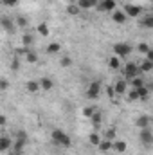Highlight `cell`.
Instances as JSON below:
<instances>
[{
  "label": "cell",
  "mask_w": 153,
  "mask_h": 155,
  "mask_svg": "<svg viewBox=\"0 0 153 155\" xmlns=\"http://www.w3.org/2000/svg\"><path fill=\"white\" fill-rule=\"evenodd\" d=\"M50 135H52V141H54L56 144H60V146H65V148H67V146H70V143H72L70 137H69L65 132H61V130H52Z\"/></svg>",
  "instance_id": "1"
},
{
  "label": "cell",
  "mask_w": 153,
  "mask_h": 155,
  "mask_svg": "<svg viewBox=\"0 0 153 155\" xmlns=\"http://www.w3.org/2000/svg\"><path fill=\"white\" fill-rule=\"evenodd\" d=\"M139 74H141V69H139L137 63H126V67H124V76L128 78V79H133V78H137Z\"/></svg>",
  "instance_id": "2"
},
{
  "label": "cell",
  "mask_w": 153,
  "mask_h": 155,
  "mask_svg": "<svg viewBox=\"0 0 153 155\" xmlns=\"http://www.w3.org/2000/svg\"><path fill=\"white\" fill-rule=\"evenodd\" d=\"M99 94H101V83L99 81H94L88 87V90H86V97L88 99H96V97H99Z\"/></svg>",
  "instance_id": "3"
},
{
  "label": "cell",
  "mask_w": 153,
  "mask_h": 155,
  "mask_svg": "<svg viewBox=\"0 0 153 155\" xmlns=\"http://www.w3.org/2000/svg\"><path fill=\"white\" fill-rule=\"evenodd\" d=\"M114 52H115V56H128L132 52V47L128 43H115Z\"/></svg>",
  "instance_id": "4"
},
{
  "label": "cell",
  "mask_w": 153,
  "mask_h": 155,
  "mask_svg": "<svg viewBox=\"0 0 153 155\" xmlns=\"http://www.w3.org/2000/svg\"><path fill=\"white\" fill-rule=\"evenodd\" d=\"M124 13H126L128 16L135 18V16H139V15L142 13V7H141V5H133V4H126V5H124Z\"/></svg>",
  "instance_id": "5"
},
{
  "label": "cell",
  "mask_w": 153,
  "mask_h": 155,
  "mask_svg": "<svg viewBox=\"0 0 153 155\" xmlns=\"http://www.w3.org/2000/svg\"><path fill=\"white\" fill-rule=\"evenodd\" d=\"M97 11H115V0H101Z\"/></svg>",
  "instance_id": "6"
},
{
  "label": "cell",
  "mask_w": 153,
  "mask_h": 155,
  "mask_svg": "<svg viewBox=\"0 0 153 155\" xmlns=\"http://www.w3.org/2000/svg\"><path fill=\"white\" fill-rule=\"evenodd\" d=\"M114 90H115V94H126V90H128V81H126V79H119V81H115L114 83Z\"/></svg>",
  "instance_id": "7"
},
{
  "label": "cell",
  "mask_w": 153,
  "mask_h": 155,
  "mask_svg": "<svg viewBox=\"0 0 153 155\" xmlns=\"http://www.w3.org/2000/svg\"><path fill=\"white\" fill-rule=\"evenodd\" d=\"M139 139H141V143H144V144H151L153 143V134L148 130V128H142Z\"/></svg>",
  "instance_id": "8"
},
{
  "label": "cell",
  "mask_w": 153,
  "mask_h": 155,
  "mask_svg": "<svg viewBox=\"0 0 153 155\" xmlns=\"http://www.w3.org/2000/svg\"><path fill=\"white\" fill-rule=\"evenodd\" d=\"M126 16H128V15H126L124 11H117V9H115L114 15H112V18H114L115 24H124V22H126Z\"/></svg>",
  "instance_id": "9"
},
{
  "label": "cell",
  "mask_w": 153,
  "mask_h": 155,
  "mask_svg": "<svg viewBox=\"0 0 153 155\" xmlns=\"http://www.w3.org/2000/svg\"><path fill=\"white\" fill-rule=\"evenodd\" d=\"M11 139L7 137V135H2V139H0V152H7L9 148H11Z\"/></svg>",
  "instance_id": "10"
},
{
  "label": "cell",
  "mask_w": 153,
  "mask_h": 155,
  "mask_svg": "<svg viewBox=\"0 0 153 155\" xmlns=\"http://www.w3.org/2000/svg\"><path fill=\"white\" fill-rule=\"evenodd\" d=\"M101 152H108V150H114V141H108V139H103L97 146Z\"/></svg>",
  "instance_id": "11"
},
{
  "label": "cell",
  "mask_w": 153,
  "mask_h": 155,
  "mask_svg": "<svg viewBox=\"0 0 153 155\" xmlns=\"http://www.w3.org/2000/svg\"><path fill=\"white\" fill-rule=\"evenodd\" d=\"M139 69H141V72H142V74H144V72H151V71H153V61L144 60V61L139 65Z\"/></svg>",
  "instance_id": "12"
},
{
  "label": "cell",
  "mask_w": 153,
  "mask_h": 155,
  "mask_svg": "<svg viewBox=\"0 0 153 155\" xmlns=\"http://www.w3.org/2000/svg\"><path fill=\"white\" fill-rule=\"evenodd\" d=\"M52 85H54V83H52L50 78H41V79H40V87H41L43 90H50Z\"/></svg>",
  "instance_id": "13"
},
{
  "label": "cell",
  "mask_w": 153,
  "mask_h": 155,
  "mask_svg": "<svg viewBox=\"0 0 153 155\" xmlns=\"http://www.w3.org/2000/svg\"><path fill=\"white\" fill-rule=\"evenodd\" d=\"M88 141H90V144H94V146H99V143H101L103 139H101V135H99L97 132H92V134L88 135Z\"/></svg>",
  "instance_id": "14"
},
{
  "label": "cell",
  "mask_w": 153,
  "mask_h": 155,
  "mask_svg": "<svg viewBox=\"0 0 153 155\" xmlns=\"http://www.w3.org/2000/svg\"><path fill=\"white\" fill-rule=\"evenodd\" d=\"M135 123H137V126H139L141 130H142V128H148V124H150V117L148 116H141Z\"/></svg>",
  "instance_id": "15"
},
{
  "label": "cell",
  "mask_w": 153,
  "mask_h": 155,
  "mask_svg": "<svg viewBox=\"0 0 153 155\" xmlns=\"http://www.w3.org/2000/svg\"><path fill=\"white\" fill-rule=\"evenodd\" d=\"M25 88H27V92L34 94V92H38V88H41V87H40V83H36V81H27Z\"/></svg>",
  "instance_id": "16"
},
{
  "label": "cell",
  "mask_w": 153,
  "mask_h": 155,
  "mask_svg": "<svg viewBox=\"0 0 153 155\" xmlns=\"http://www.w3.org/2000/svg\"><path fill=\"white\" fill-rule=\"evenodd\" d=\"M2 27L11 33V31H15V22H11L9 18H2Z\"/></svg>",
  "instance_id": "17"
},
{
  "label": "cell",
  "mask_w": 153,
  "mask_h": 155,
  "mask_svg": "<svg viewBox=\"0 0 153 155\" xmlns=\"http://www.w3.org/2000/svg\"><path fill=\"white\" fill-rule=\"evenodd\" d=\"M114 150L119 152V153L126 152V143H124V141H114Z\"/></svg>",
  "instance_id": "18"
},
{
  "label": "cell",
  "mask_w": 153,
  "mask_h": 155,
  "mask_svg": "<svg viewBox=\"0 0 153 155\" xmlns=\"http://www.w3.org/2000/svg\"><path fill=\"white\" fill-rule=\"evenodd\" d=\"M79 5L77 4H70V5H67V13L70 15V16H76V15H79Z\"/></svg>",
  "instance_id": "19"
},
{
  "label": "cell",
  "mask_w": 153,
  "mask_h": 155,
  "mask_svg": "<svg viewBox=\"0 0 153 155\" xmlns=\"http://www.w3.org/2000/svg\"><path fill=\"white\" fill-rule=\"evenodd\" d=\"M108 67H110V69H115V71H117V69L121 67V61H119V56H112V58L108 60Z\"/></svg>",
  "instance_id": "20"
},
{
  "label": "cell",
  "mask_w": 153,
  "mask_h": 155,
  "mask_svg": "<svg viewBox=\"0 0 153 155\" xmlns=\"http://www.w3.org/2000/svg\"><path fill=\"white\" fill-rule=\"evenodd\" d=\"M132 87L133 88H141V87H144V78H133L132 79Z\"/></svg>",
  "instance_id": "21"
},
{
  "label": "cell",
  "mask_w": 153,
  "mask_h": 155,
  "mask_svg": "<svg viewBox=\"0 0 153 155\" xmlns=\"http://www.w3.org/2000/svg\"><path fill=\"white\" fill-rule=\"evenodd\" d=\"M60 49H61L60 43H50V45L47 47V52H49V54H56V52H60Z\"/></svg>",
  "instance_id": "22"
},
{
  "label": "cell",
  "mask_w": 153,
  "mask_h": 155,
  "mask_svg": "<svg viewBox=\"0 0 153 155\" xmlns=\"http://www.w3.org/2000/svg\"><path fill=\"white\" fill-rule=\"evenodd\" d=\"M25 60H27L29 63H36V61H38V54L33 52V51H29V52L25 54Z\"/></svg>",
  "instance_id": "23"
},
{
  "label": "cell",
  "mask_w": 153,
  "mask_h": 155,
  "mask_svg": "<svg viewBox=\"0 0 153 155\" xmlns=\"http://www.w3.org/2000/svg\"><path fill=\"white\" fill-rule=\"evenodd\" d=\"M128 101H137V99H141L139 97V92H137V88H132L130 92H128V97H126Z\"/></svg>",
  "instance_id": "24"
},
{
  "label": "cell",
  "mask_w": 153,
  "mask_h": 155,
  "mask_svg": "<svg viewBox=\"0 0 153 155\" xmlns=\"http://www.w3.org/2000/svg\"><path fill=\"white\" fill-rule=\"evenodd\" d=\"M22 41H24V47H31L33 41H34V38H33L31 35H24V36H22Z\"/></svg>",
  "instance_id": "25"
},
{
  "label": "cell",
  "mask_w": 153,
  "mask_h": 155,
  "mask_svg": "<svg viewBox=\"0 0 153 155\" xmlns=\"http://www.w3.org/2000/svg\"><path fill=\"white\" fill-rule=\"evenodd\" d=\"M141 25H144V27H148V29H153V15L151 16H146V18L141 22Z\"/></svg>",
  "instance_id": "26"
},
{
  "label": "cell",
  "mask_w": 153,
  "mask_h": 155,
  "mask_svg": "<svg viewBox=\"0 0 153 155\" xmlns=\"http://www.w3.org/2000/svg\"><path fill=\"white\" fill-rule=\"evenodd\" d=\"M77 5H79L81 9H90V7H94L90 0H77Z\"/></svg>",
  "instance_id": "27"
},
{
  "label": "cell",
  "mask_w": 153,
  "mask_h": 155,
  "mask_svg": "<svg viewBox=\"0 0 153 155\" xmlns=\"http://www.w3.org/2000/svg\"><path fill=\"white\" fill-rule=\"evenodd\" d=\"M38 33L41 36H49V27L45 25V24H40L38 25Z\"/></svg>",
  "instance_id": "28"
},
{
  "label": "cell",
  "mask_w": 153,
  "mask_h": 155,
  "mask_svg": "<svg viewBox=\"0 0 153 155\" xmlns=\"http://www.w3.org/2000/svg\"><path fill=\"white\" fill-rule=\"evenodd\" d=\"M137 92H139V97H141V99H146V97H148V88H146V85L141 87V88H137Z\"/></svg>",
  "instance_id": "29"
},
{
  "label": "cell",
  "mask_w": 153,
  "mask_h": 155,
  "mask_svg": "<svg viewBox=\"0 0 153 155\" xmlns=\"http://www.w3.org/2000/svg\"><path fill=\"white\" fill-rule=\"evenodd\" d=\"M90 119H92V123H94L96 126H99V124H101V112H96Z\"/></svg>",
  "instance_id": "30"
},
{
  "label": "cell",
  "mask_w": 153,
  "mask_h": 155,
  "mask_svg": "<svg viewBox=\"0 0 153 155\" xmlns=\"http://www.w3.org/2000/svg\"><path fill=\"white\" fill-rule=\"evenodd\" d=\"M94 114H96V110H94L92 107H86V108H83V116H85V117H92Z\"/></svg>",
  "instance_id": "31"
},
{
  "label": "cell",
  "mask_w": 153,
  "mask_h": 155,
  "mask_svg": "<svg viewBox=\"0 0 153 155\" xmlns=\"http://www.w3.org/2000/svg\"><path fill=\"white\" fill-rule=\"evenodd\" d=\"M137 51H139V52H142V54H148L150 47H148L146 43H139V45H137Z\"/></svg>",
  "instance_id": "32"
},
{
  "label": "cell",
  "mask_w": 153,
  "mask_h": 155,
  "mask_svg": "<svg viewBox=\"0 0 153 155\" xmlns=\"http://www.w3.org/2000/svg\"><path fill=\"white\" fill-rule=\"evenodd\" d=\"M105 139H108V141H114V139H115V128H110V130L105 134Z\"/></svg>",
  "instance_id": "33"
},
{
  "label": "cell",
  "mask_w": 153,
  "mask_h": 155,
  "mask_svg": "<svg viewBox=\"0 0 153 155\" xmlns=\"http://www.w3.org/2000/svg\"><path fill=\"white\" fill-rule=\"evenodd\" d=\"M60 63H61V67H69V65L72 63V60H70L69 56H65V58H61V61H60Z\"/></svg>",
  "instance_id": "34"
},
{
  "label": "cell",
  "mask_w": 153,
  "mask_h": 155,
  "mask_svg": "<svg viewBox=\"0 0 153 155\" xmlns=\"http://www.w3.org/2000/svg\"><path fill=\"white\" fill-rule=\"evenodd\" d=\"M16 24H18L20 27H25V25H27V20H25L24 16H18V18H16Z\"/></svg>",
  "instance_id": "35"
},
{
  "label": "cell",
  "mask_w": 153,
  "mask_h": 155,
  "mask_svg": "<svg viewBox=\"0 0 153 155\" xmlns=\"http://www.w3.org/2000/svg\"><path fill=\"white\" fill-rule=\"evenodd\" d=\"M2 4H4V5H7V7H13V5H16V4H18V0H2Z\"/></svg>",
  "instance_id": "36"
},
{
  "label": "cell",
  "mask_w": 153,
  "mask_h": 155,
  "mask_svg": "<svg viewBox=\"0 0 153 155\" xmlns=\"http://www.w3.org/2000/svg\"><path fill=\"white\" fill-rule=\"evenodd\" d=\"M18 67H20V63H18V60L15 58V60H13V63H11V69H13V71H18Z\"/></svg>",
  "instance_id": "37"
},
{
  "label": "cell",
  "mask_w": 153,
  "mask_h": 155,
  "mask_svg": "<svg viewBox=\"0 0 153 155\" xmlns=\"http://www.w3.org/2000/svg\"><path fill=\"white\" fill-rule=\"evenodd\" d=\"M0 90H2V92H4V90H7V81H5V79H2V81H0Z\"/></svg>",
  "instance_id": "38"
},
{
  "label": "cell",
  "mask_w": 153,
  "mask_h": 155,
  "mask_svg": "<svg viewBox=\"0 0 153 155\" xmlns=\"http://www.w3.org/2000/svg\"><path fill=\"white\" fill-rule=\"evenodd\" d=\"M16 139H27L25 132H18V134H16Z\"/></svg>",
  "instance_id": "39"
},
{
  "label": "cell",
  "mask_w": 153,
  "mask_h": 155,
  "mask_svg": "<svg viewBox=\"0 0 153 155\" xmlns=\"http://www.w3.org/2000/svg\"><path fill=\"white\" fill-rule=\"evenodd\" d=\"M146 60L153 61V49H150V51H148V54H146Z\"/></svg>",
  "instance_id": "40"
},
{
  "label": "cell",
  "mask_w": 153,
  "mask_h": 155,
  "mask_svg": "<svg viewBox=\"0 0 153 155\" xmlns=\"http://www.w3.org/2000/svg\"><path fill=\"white\" fill-rule=\"evenodd\" d=\"M7 123V119H5V116H0V124H5Z\"/></svg>",
  "instance_id": "41"
},
{
  "label": "cell",
  "mask_w": 153,
  "mask_h": 155,
  "mask_svg": "<svg viewBox=\"0 0 153 155\" xmlns=\"http://www.w3.org/2000/svg\"><path fill=\"white\" fill-rule=\"evenodd\" d=\"M150 2H153V0H150Z\"/></svg>",
  "instance_id": "42"
}]
</instances>
